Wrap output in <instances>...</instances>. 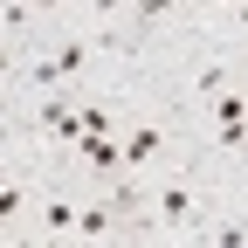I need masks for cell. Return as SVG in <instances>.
<instances>
[{
    "mask_svg": "<svg viewBox=\"0 0 248 248\" xmlns=\"http://www.w3.org/2000/svg\"><path fill=\"white\" fill-rule=\"evenodd\" d=\"M234 28H248V0H241V7H234Z\"/></svg>",
    "mask_w": 248,
    "mask_h": 248,
    "instance_id": "5bb4252c",
    "label": "cell"
},
{
    "mask_svg": "<svg viewBox=\"0 0 248 248\" xmlns=\"http://www.w3.org/2000/svg\"><path fill=\"white\" fill-rule=\"evenodd\" d=\"M21 207H28V186H21V179H7V186H0V221L14 228V221H21Z\"/></svg>",
    "mask_w": 248,
    "mask_h": 248,
    "instance_id": "9c48e42d",
    "label": "cell"
},
{
    "mask_svg": "<svg viewBox=\"0 0 248 248\" xmlns=\"http://www.w3.org/2000/svg\"><path fill=\"white\" fill-rule=\"evenodd\" d=\"M193 214H200L193 179H166V186H159V228H186Z\"/></svg>",
    "mask_w": 248,
    "mask_h": 248,
    "instance_id": "7a4b0ae2",
    "label": "cell"
},
{
    "mask_svg": "<svg viewBox=\"0 0 248 248\" xmlns=\"http://www.w3.org/2000/svg\"><path fill=\"white\" fill-rule=\"evenodd\" d=\"M166 145H172V138H166V124H152V117H145V124H131V131H124V166H131V172L159 166V159H166Z\"/></svg>",
    "mask_w": 248,
    "mask_h": 248,
    "instance_id": "6da1fadb",
    "label": "cell"
},
{
    "mask_svg": "<svg viewBox=\"0 0 248 248\" xmlns=\"http://www.w3.org/2000/svg\"><path fill=\"white\" fill-rule=\"evenodd\" d=\"M97 14H131V0H90Z\"/></svg>",
    "mask_w": 248,
    "mask_h": 248,
    "instance_id": "7c38bea8",
    "label": "cell"
},
{
    "mask_svg": "<svg viewBox=\"0 0 248 248\" xmlns=\"http://www.w3.org/2000/svg\"><path fill=\"white\" fill-rule=\"evenodd\" d=\"M200 234H207L214 248H241V241H248V221H207Z\"/></svg>",
    "mask_w": 248,
    "mask_h": 248,
    "instance_id": "ba28073f",
    "label": "cell"
},
{
    "mask_svg": "<svg viewBox=\"0 0 248 248\" xmlns=\"http://www.w3.org/2000/svg\"><path fill=\"white\" fill-rule=\"evenodd\" d=\"M214 145H221V152H248V117H234V124H214Z\"/></svg>",
    "mask_w": 248,
    "mask_h": 248,
    "instance_id": "30bf717a",
    "label": "cell"
},
{
    "mask_svg": "<svg viewBox=\"0 0 248 248\" xmlns=\"http://www.w3.org/2000/svg\"><path fill=\"white\" fill-rule=\"evenodd\" d=\"M48 62H55V76H62V83H83V69H90V42H83V35H69Z\"/></svg>",
    "mask_w": 248,
    "mask_h": 248,
    "instance_id": "3957f363",
    "label": "cell"
},
{
    "mask_svg": "<svg viewBox=\"0 0 248 248\" xmlns=\"http://www.w3.org/2000/svg\"><path fill=\"white\" fill-rule=\"evenodd\" d=\"M28 7H35V14H55V7H62V0H28Z\"/></svg>",
    "mask_w": 248,
    "mask_h": 248,
    "instance_id": "4fadbf2b",
    "label": "cell"
},
{
    "mask_svg": "<svg viewBox=\"0 0 248 248\" xmlns=\"http://www.w3.org/2000/svg\"><path fill=\"white\" fill-rule=\"evenodd\" d=\"M221 7H241V0H221Z\"/></svg>",
    "mask_w": 248,
    "mask_h": 248,
    "instance_id": "9a60e30c",
    "label": "cell"
},
{
    "mask_svg": "<svg viewBox=\"0 0 248 248\" xmlns=\"http://www.w3.org/2000/svg\"><path fill=\"white\" fill-rule=\"evenodd\" d=\"M207 117H214V124L248 117V90H214V97H207Z\"/></svg>",
    "mask_w": 248,
    "mask_h": 248,
    "instance_id": "52a82bcc",
    "label": "cell"
},
{
    "mask_svg": "<svg viewBox=\"0 0 248 248\" xmlns=\"http://www.w3.org/2000/svg\"><path fill=\"white\" fill-rule=\"evenodd\" d=\"M172 14H179V0H131V28L138 35H152V28L172 21Z\"/></svg>",
    "mask_w": 248,
    "mask_h": 248,
    "instance_id": "8992f818",
    "label": "cell"
},
{
    "mask_svg": "<svg viewBox=\"0 0 248 248\" xmlns=\"http://www.w3.org/2000/svg\"><path fill=\"white\" fill-rule=\"evenodd\" d=\"M76 234H83V241H110V234H117V200H110V207H83Z\"/></svg>",
    "mask_w": 248,
    "mask_h": 248,
    "instance_id": "5b68a950",
    "label": "cell"
},
{
    "mask_svg": "<svg viewBox=\"0 0 248 248\" xmlns=\"http://www.w3.org/2000/svg\"><path fill=\"white\" fill-rule=\"evenodd\" d=\"M76 221H83V207H76V200H62V193L42 200V234H76Z\"/></svg>",
    "mask_w": 248,
    "mask_h": 248,
    "instance_id": "277c9868",
    "label": "cell"
},
{
    "mask_svg": "<svg viewBox=\"0 0 248 248\" xmlns=\"http://www.w3.org/2000/svg\"><path fill=\"white\" fill-rule=\"evenodd\" d=\"M28 21H35V7H28V0H7V35H14V42L28 35Z\"/></svg>",
    "mask_w": 248,
    "mask_h": 248,
    "instance_id": "8fae6325",
    "label": "cell"
}]
</instances>
